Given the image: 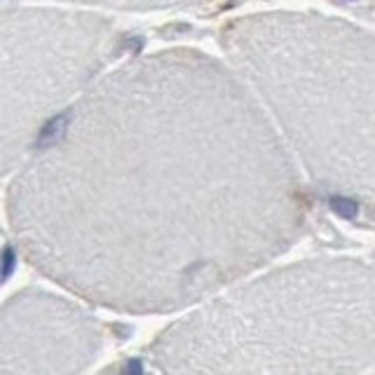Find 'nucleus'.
Listing matches in <instances>:
<instances>
[{
    "instance_id": "nucleus-4",
    "label": "nucleus",
    "mask_w": 375,
    "mask_h": 375,
    "mask_svg": "<svg viewBox=\"0 0 375 375\" xmlns=\"http://www.w3.org/2000/svg\"><path fill=\"white\" fill-rule=\"evenodd\" d=\"M373 375H375V373H373Z\"/></svg>"
},
{
    "instance_id": "nucleus-3",
    "label": "nucleus",
    "mask_w": 375,
    "mask_h": 375,
    "mask_svg": "<svg viewBox=\"0 0 375 375\" xmlns=\"http://www.w3.org/2000/svg\"><path fill=\"white\" fill-rule=\"evenodd\" d=\"M99 347L96 321L50 293H21L3 312V375H78Z\"/></svg>"
},
{
    "instance_id": "nucleus-2",
    "label": "nucleus",
    "mask_w": 375,
    "mask_h": 375,
    "mask_svg": "<svg viewBox=\"0 0 375 375\" xmlns=\"http://www.w3.org/2000/svg\"><path fill=\"white\" fill-rule=\"evenodd\" d=\"M164 375H361L375 366V268L288 265L221 293L155 340Z\"/></svg>"
},
{
    "instance_id": "nucleus-1",
    "label": "nucleus",
    "mask_w": 375,
    "mask_h": 375,
    "mask_svg": "<svg viewBox=\"0 0 375 375\" xmlns=\"http://www.w3.org/2000/svg\"><path fill=\"white\" fill-rule=\"evenodd\" d=\"M125 99L54 120L10 190L17 246L40 272L103 308L174 312L298 239L303 186L249 108Z\"/></svg>"
}]
</instances>
